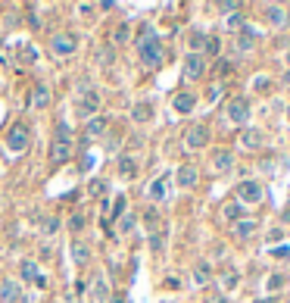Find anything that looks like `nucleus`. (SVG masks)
Here are the masks:
<instances>
[{
    "instance_id": "f257e3e1",
    "label": "nucleus",
    "mask_w": 290,
    "mask_h": 303,
    "mask_svg": "<svg viewBox=\"0 0 290 303\" xmlns=\"http://www.w3.org/2000/svg\"><path fill=\"white\" fill-rule=\"evenodd\" d=\"M72 113L78 122H91L94 116H100V94L94 88H81L72 97Z\"/></svg>"
},
{
    "instance_id": "f03ea898",
    "label": "nucleus",
    "mask_w": 290,
    "mask_h": 303,
    "mask_svg": "<svg viewBox=\"0 0 290 303\" xmlns=\"http://www.w3.org/2000/svg\"><path fill=\"white\" fill-rule=\"evenodd\" d=\"M138 53H141V63L150 66V69H159V66L166 63V50H163V44L156 41L153 31H150V35L144 31V35L138 38Z\"/></svg>"
},
{
    "instance_id": "7ed1b4c3",
    "label": "nucleus",
    "mask_w": 290,
    "mask_h": 303,
    "mask_svg": "<svg viewBox=\"0 0 290 303\" xmlns=\"http://www.w3.org/2000/svg\"><path fill=\"white\" fill-rule=\"evenodd\" d=\"M262 197H266V191H262V181H256V178H243L234 188V200L241 206H256V203H262Z\"/></svg>"
},
{
    "instance_id": "20e7f679",
    "label": "nucleus",
    "mask_w": 290,
    "mask_h": 303,
    "mask_svg": "<svg viewBox=\"0 0 290 303\" xmlns=\"http://www.w3.org/2000/svg\"><path fill=\"white\" fill-rule=\"evenodd\" d=\"M209 125L206 122H193V125H187L184 128V134H181V141H184V147L187 150H203L209 144Z\"/></svg>"
},
{
    "instance_id": "39448f33",
    "label": "nucleus",
    "mask_w": 290,
    "mask_h": 303,
    "mask_svg": "<svg viewBox=\"0 0 290 303\" xmlns=\"http://www.w3.org/2000/svg\"><path fill=\"white\" fill-rule=\"evenodd\" d=\"M31 144V131L25 122H16L10 131H6V147H10V153H25Z\"/></svg>"
},
{
    "instance_id": "423d86ee",
    "label": "nucleus",
    "mask_w": 290,
    "mask_h": 303,
    "mask_svg": "<svg viewBox=\"0 0 290 303\" xmlns=\"http://www.w3.org/2000/svg\"><path fill=\"white\" fill-rule=\"evenodd\" d=\"M225 116H228V122H231V125H246V122H250V116H253L250 100H246V97H234V100H228Z\"/></svg>"
},
{
    "instance_id": "0eeeda50",
    "label": "nucleus",
    "mask_w": 290,
    "mask_h": 303,
    "mask_svg": "<svg viewBox=\"0 0 290 303\" xmlns=\"http://www.w3.org/2000/svg\"><path fill=\"white\" fill-rule=\"evenodd\" d=\"M75 50H78V41H75V35H66V31H59V35L50 38V53L53 56H75Z\"/></svg>"
},
{
    "instance_id": "6e6552de",
    "label": "nucleus",
    "mask_w": 290,
    "mask_h": 303,
    "mask_svg": "<svg viewBox=\"0 0 290 303\" xmlns=\"http://www.w3.org/2000/svg\"><path fill=\"white\" fill-rule=\"evenodd\" d=\"M206 75V56L203 53H187L184 56V81H200Z\"/></svg>"
},
{
    "instance_id": "1a4fd4ad",
    "label": "nucleus",
    "mask_w": 290,
    "mask_h": 303,
    "mask_svg": "<svg viewBox=\"0 0 290 303\" xmlns=\"http://www.w3.org/2000/svg\"><path fill=\"white\" fill-rule=\"evenodd\" d=\"M197 181H200V169L193 163H184V166H178V169H175V184L181 191H191Z\"/></svg>"
},
{
    "instance_id": "9d476101",
    "label": "nucleus",
    "mask_w": 290,
    "mask_h": 303,
    "mask_svg": "<svg viewBox=\"0 0 290 303\" xmlns=\"http://www.w3.org/2000/svg\"><path fill=\"white\" fill-rule=\"evenodd\" d=\"M169 181H172V175H159V178H153L150 184H147V200L150 203H163V200L169 197Z\"/></svg>"
},
{
    "instance_id": "9b49d317",
    "label": "nucleus",
    "mask_w": 290,
    "mask_h": 303,
    "mask_svg": "<svg viewBox=\"0 0 290 303\" xmlns=\"http://www.w3.org/2000/svg\"><path fill=\"white\" fill-rule=\"evenodd\" d=\"M237 141H241V147L246 150V153H259V150L266 147V134H262L259 128H243Z\"/></svg>"
},
{
    "instance_id": "f8f14e48",
    "label": "nucleus",
    "mask_w": 290,
    "mask_h": 303,
    "mask_svg": "<svg viewBox=\"0 0 290 303\" xmlns=\"http://www.w3.org/2000/svg\"><path fill=\"white\" fill-rule=\"evenodd\" d=\"M0 300H3V303H25L22 284L16 278H3V281H0Z\"/></svg>"
},
{
    "instance_id": "ddd939ff",
    "label": "nucleus",
    "mask_w": 290,
    "mask_h": 303,
    "mask_svg": "<svg viewBox=\"0 0 290 303\" xmlns=\"http://www.w3.org/2000/svg\"><path fill=\"white\" fill-rule=\"evenodd\" d=\"M91 297H94V303H109V300H113V291H109V278H106L103 272L94 275V281H91Z\"/></svg>"
},
{
    "instance_id": "4468645a",
    "label": "nucleus",
    "mask_w": 290,
    "mask_h": 303,
    "mask_svg": "<svg viewBox=\"0 0 290 303\" xmlns=\"http://www.w3.org/2000/svg\"><path fill=\"white\" fill-rule=\"evenodd\" d=\"M209 166H212V172H231L234 169V153L231 150H212V156H209Z\"/></svg>"
},
{
    "instance_id": "2eb2a0df",
    "label": "nucleus",
    "mask_w": 290,
    "mask_h": 303,
    "mask_svg": "<svg viewBox=\"0 0 290 303\" xmlns=\"http://www.w3.org/2000/svg\"><path fill=\"white\" fill-rule=\"evenodd\" d=\"M69 156H72V147H69V144H63V141H53V138H50V147H47L50 166H63Z\"/></svg>"
},
{
    "instance_id": "dca6fc26",
    "label": "nucleus",
    "mask_w": 290,
    "mask_h": 303,
    "mask_svg": "<svg viewBox=\"0 0 290 303\" xmlns=\"http://www.w3.org/2000/svg\"><path fill=\"white\" fill-rule=\"evenodd\" d=\"M69 256H72L75 266H91V247H88V244H84L81 238H72V244H69Z\"/></svg>"
},
{
    "instance_id": "f3484780",
    "label": "nucleus",
    "mask_w": 290,
    "mask_h": 303,
    "mask_svg": "<svg viewBox=\"0 0 290 303\" xmlns=\"http://www.w3.org/2000/svg\"><path fill=\"white\" fill-rule=\"evenodd\" d=\"M193 106H197V94H191V91H181V94L172 97V109H175L178 116L193 113Z\"/></svg>"
},
{
    "instance_id": "a211bd4d",
    "label": "nucleus",
    "mask_w": 290,
    "mask_h": 303,
    "mask_svg": "<svg viewBox=\"0 0 290 303\" xmlns=\"http://www.w3.org/2000/svg\"><path fill=\"white\" fill-rule=\"evenodd\" d=\"M153 116H156V109H153L150 100H138V103L131 106V122H138V125L153 122Z\"/></svg>"
},
{
    "instance_id": "6ab92c4d",
    "label": "nucleus",
    "mask_w": 290,
    "mask_h": 303,
    "mask_svg": "<svg viewBox=\"0 0 290 303\" xmlns=\"http://www.w3.org/2000/svg\"><path fill=\"white\" fill-rule=\"evenodd\" d=\"M256 228H259V222L246 216V219H241V222L231 225V234H234V241H246V238H253V234H256Z\"/></svg>"
},
{
    "instance_id": "aec40b11",
    "label": "nucleus",
    "mask_w": 290,
    "mask_h": 303,
    "mask_svg": "<svg viewBox=\"0 0 290 303\" xmlns=\"http://www.w3.org/2000/svg\"><path fill=\"white\" fill-rule=\"evenodd\" d=\"M221 219H225L228 225L241 222V219H246V206H241L237 200H228V203H221Z\"/></svg>"
},
{
    "instance_id": "412c9836",
    "label": "nucleus",
    "mask_w": 290,
    "mask_h": 303,
    "mask_svg": "<svg viewBox=\"0 0 290 303\" xmlns=\"http://www.w3.org/2000/svg\"><path fill=\"white\" fill-rule=\"evenodd\" d=\"M116 169H119V175H122V178L131 181L134 175H138V159H134L131 153H119V159H116Z\"/></svg>"
},
{
    "instance_id": "4be33fe9",
    "label": "nucleus",
    "mask_w": 290,
    "mask_h": 303,
    "mask_svg": "<svg viewBox=\"0 0 290 303\" xmlns=\"http://www.w3.org/2000/svg\"><path fill=\"white\" fill-rule=\"evenodd\" d=\"M262 13H266V22L271 25V28H284V25H287V10H284V6H278V3H268Z\"/></svg>"
},
{
    "instance_id": "5701e85b",
    "label": "nucleus",
    "mask_w": 290,
    "mask_h": 303,
    "mask_svg": "<svg viewBox=\"0 0 290 303\" xmlns=\"http://www.w3.org/2000/svg\"><path fill=\"white\" fill-rule=\"evenodd\" d=\"M53 141H63V144H69V147H72L75 134H72L69 119H56V122H53Z\"/></svg>"
},
{
    "instance_id": "b1692460",
    "label": "nucleus",
    "mask_w": 290,
    "mask_h": 303,
    "mask_svg": "<svg viewBox=\"0 0 290 303\" xmlns=\"http://www.w3.org/2000/svg\"><path fill=\"white\" fill-rule=\"evenodd\" d=\"M50 100H53V94H50L47 85H38L35 91H31V109H47Z\"/></svg>"
},
{
    "instance_id": "393cba45",
    "label": "nucleus",
    "mask_w": 290,
    "mask_h": 303,
    "mask_svg": "<svg viewBox=\"0 0 290 303\" xmlns=\"http://www.w3.org/2000/svg\"><path fill=\"white\" fill-rule=\"evenodd\" d=\"M191 275H193V284H197V288H206V284L212 281V266L209 263H197Z\"/></svg>"
},
{
    "instance_id": "a878e982",
    "label": "nucleus",
    "mask_w": 290,
    "mask_h": 303,
    "mask_svg": "<svg viewBox=\"0 0 290 303\" xmlns=\"http://www.w3.org/2000/svg\"><path fill=\"white\" fill-rule=\"evenodd\" d=\"M84 125H88V128H84V131H88V138H97V134H103L109 128V119H106V116H94V119L84 122Z\"/></svg>"
},
{
    "instance_id": "bb28decb",
    "label": "nucleus",
    "mask_w": 290,
    "mask_h": 303,
    "mask_svg": "<svg viewBox=\"0 0 290 303\" xmlns=\"http://www.w3.org/2000/svg\"><path fill=\"white\" fill-rule=\"evenodd\" d=\"M150 250H153V253H163V250H166V228H163V225L150 231Z\"/></svg>"
},
{
    "instance_id": "cd10ccee",
    "label": "nucleus",
    "mask_w": 290,
    "mask_h": 303,
    "mask_svg": "<svg viewBox=\"0 0 290 303\" xmlns=\"http://www.w3.org/2000/svg\"><path fill=\"white\" fill-rule=\"evenodd\" d=\"M19 272H22V278H25V281H35V284H38V278H41L35 259H22V263H19Z\"/></svg>"
},
{
    "instance_id": "c85d7f7f",
    "label": "nucleus",
    "mask_w": 290,
    "mask_h": 303,
    "mask_svg": "<svg viewBox=\"0 0 290 303\" xmlns=\"http://www.w3.org/2000/svg\"><path fill=\"white\" fill-rule=\"evenodd\" d=\"M113 60H116V53H113V47H109V44L97 47V66H103V69H109V66H113Z\"/></svg>"
},
{
    "instance_id": "c756f323",
    "label": "nucleus",
    "mask_w": 290,
    "mask_h": 303,
    "mask_svg": "<svg viewBox=\"0 0 290 303\" xmlns=\"http://www.w3.org/2000/svg\"><path fill=\"white\" fill-rule=\"evenodd\" d=\"M237 281H241V275L234 272V269H228L225 275H221V294H228V291H234L237 288Z\"/></svg>"
},
{
    "instance_id": "7c9ffc66",
    "label": "nucleus",
    "mask_w": 290,
    "mask_h": 303,
    "mask_svg": "<svg viewBox=\"0 0 290 303\" xmlns=\"http://www.w3.org/2000/svg\"><path fill=\"white\" fill-rule=\"evenodd\" d=\"M203 44H206V35H203V31H191V38H187L191 53H203Z\"/></svg>"
},
{
    "instance_id": "2f4dec72",
    "label": "nucleus",
    "mask_w": 290,
    "mask_h": 303,
    "mask_svg": "<svg viewBox=\"0 0 290 303\" xmlns=\"http://www.w3.org/2000/svg\"><path fill=\"white\" fill-rule=\"evenodd\" d=\"M59 225H63L59 216H44V219H41V231H44V234H56Z\"/></svg>"
},
{
    "instance_id": "473e14b6",
    "label": "nucleus",
    "mask_w": 290,
    "mask_h": 303,
    "mask_svg": "<svg viewBox=\"0 0 290 303\" xmlns=\"http://www.w3.org/2000/svg\"><path fill=\"white\" fill-rule=\"evenodd\" d=\"M128 41H131V28H128V25H116V31H113V44H128Z\"/></svg>"
},
{
    "instance_id": "72a5a7b5",
    "label": "nucleus",
    "mask_w": 290,
    "mask_h": 303,
    "mask_svg": "<svg viewBox=\"0 0 290 303\" xmlns=\"http://www.w3.org/2000/svg\"><path fill=\"white\" fill-rule=\"evenodd\" d=\"M290 278H287V275L284 272H275V275H268V281H266V288L268 291H281V288H284V284H287Z\"/></svg>"
},
{
    "instance_id": "f704fd0d",
    "label": "nucleus",
    "mask_w": 290,
    "mask_h": 303,
    "mask_svg": "<svg viewBox=\"0 0 290 303\" xmlns=\"http://www.w3.org/2000/svg\"><path fill=\"white\" fill-rule=\"evenodd\" d=\"M84 225H88V219H84L81 213L69 216V231H72V234H81V231H84Z\"/></svg>"
},
{
    "instance_id": "c9c22d12",
    "label": "nucleus",
    "mask_w": 290,
    "mask_h": 303,
    "mask_svg": "<svg viewBox=\"0 0 290 303\" xmlns=\"http://www.w3.org/2000/svg\"><path fill=\"white\" fill-rule=\"evenodd\" d=\"M116 225H119V231H122V234H131L138 222H134V216H128V213H125L122 219H116Z\"/></svg>"
},
{
    "instance_id": "e433bc0d",
    "label": "nucleus",
    "mask_w": 290,
    "mask_h": 303,
    "mask_svg": "<svg viewBox=\"0 0 290 303\" xmlns=\"http://www.w3.org/2000/svg\"><path fill=\"white\" fill-rule=\"evenodd\" d=\"M259 172H262V175H275V172H278V159H275V156H266V159L259 163Z\"/></svg>"
},
{
    "instance_id": "4c0bfd02",
    "label": "nucleus",
    "mask_w": 290,
    "mask_h": 303,
    "mask_svg": "<svg viewBox=\"0 0 290 303\" xmlns=\"http://www.w3.org/2000/svg\"><path fill=\"white\" fill-rule=\"evenodd\" d=\"M106 191H109V181H106V178L91 181V194H94V197H106Z\"/></svg>"
},
{
    "instance_id": "58836bf2",
    "label": "nucleus",
    "mask_w": 290,
    "mask_h": 303,
    "mask_svg": "<svg viewBox=\"0 0 290 303\" xmlns=\"http://www.w3.org/2000/svg\"><path fill=\"white\" fill-rule=\"evenodd\" d=\"M268 88H271V78H266V75H256V78H253V91H256V94H266Z\"/></svg>"
},
{
    "instance_id": "ea45409f",
    "label": "nucleus",
    "mask_w": 290,
    "mask_h": 303,
    "mask_svg": "<svg viewBox=\"0 0 290 303\" xmlns=\"http://www.w3.org/2000/svg\"><path fill=\"white\" fill-rule=\"evenodd\" d=\"M125 206H128V203H125V197H119L116 203L109 206V219H122V216H125Z\"/></svg>"
},
{
    "instance_id": "a19ab883",
    "label": "nucleus",
    "mask_w": 290,
    "mask_h": 303,
    "mask_svg": "<svg viewBox=\"0 0 290 303\" xmlns=\"http://www.w3.org/2000/svg\"><path fill=\"white\" fill-rule=\"evenodd\" d=\"M144 222H147V228H159V213L156 209H147V213H144Z\"/></svg>"
},
{
    "instance_id": "79ce46f5",
    "label": "nucleus",
    "mask_w": 290,
    "mask_h": 303,
    "mask_svg": "<svg viewBox=\"0 0 290 303\" xmlns=\"http://www.w3.org/2000/svg\"><path fill=\"white\" fill-rule=\"evenodd\" d=\"M206 53H209V56L218 53V38H209V35H206V44H203V56H206Z\"/></svg>"
},
{
    "instance_id": "37998d69",
    "label": "nucleus",
    "mask_w": 290,
    "mask_h": 303,
    "mask_svg": "<svg viewBox=\"0 0 290 303\" xmlns=\"http://www.w3.org/2000/svg\"><path fill=\"white\" fill-rule=\"evenodd\" d=\"M243 25H246V22H243V16H241V13H234L231 19H228V28H231V31H241Z\"/></svg>"
},
{
    "instance_id": "c03bdc74",
    "label": "nucleus",
    "mask_w": 290,
    "mask_h": 303,
    "mask_svg": "<svg viewBox=\"0 0 290 303\" xmlns=\"http://www.w3.org/2000/svg\"><path fill=\"white\" fill-rule=\"evenodd\" d=\"M218 10H221V13H241V3H221Z\"/></svg>"
},
{
    "instance_id": "a18cd8bd",
    "label": "nucleus",
    "mask_w": 290,
    "mask_h": 303,
    "mask_svg": "<svg viewBox=\"0 0 290 303\" xmlns=\"http://www.w3.org/2000/svg\"><path fill=\"white\" fill-rule=\"evenodd\" d=\"M78 13H84V16H91V13H97V6H94V3H78Z\"/></svg>"
},
{
    "instance_id": "49530a36",
    "label": "nucleus",
    "mask_w": 290,
    "mask_h": 303,
    "mask_svg": "<svg viewBox=\"0 0 290 303\" xmlns=\"http://www.w3.org/2000/svg\"><path fill=\"white\" fill-rule=\"evenodd\" d=\"M35 50H31V47H22V60H28V63H35Z\"/></svg>"
},
{
    "instance_id": "de8ad7c7",
    "label": "nucleus",
    "mask_w": 290,
    "mask_h": 303,
    "mask_svg": "<svg viewBox=\"0 0 290 303\" xmlns=\"http://www.w3.org/2000/svg\"><path fill=\"white\" fill-rule=\"evenodd\" d=\"M28 22H31V28H41V19H38L35 10H28Z\"/></svg>"
},
{
    "instance_id": "09e8293b",
    "label": "nucleus",
    "mask_w": 290,
    "mask_h": 303,
    "mask_svg": "<svg viewBox=\"0 0 290 303\" xmlns=\"http://www.w3.org/2000/svg\"><path fill=\"white\" fill-rule=\"evenodd\" d=\"M290 247H271V256H287Z\"/></svg>"
},
{
    "instance_id": "8fccbe9b",
    "label": "nucleus",
    "mask_w": 290,
    "mask_h": 303,
    "mask_svg": "<svg viewBox=\"0 0 290 303\" xmlns=\"http://www.w3.org/2000/svg\"><path fill=\"white\" fill-rule=\"evenodd\" d=\"M281 238H284V231H281V228H271L268 231V241H281Z\"/></svg>"
},
{
    "instance_id": "3c124183",
    "label": "nucleus",
    "mask_w": 290,
    "mask_h": 303,
    "mask_svg": "<svg viewBox=\"0 0 290 303\" xmlns=\"http://www.w3.org/2000/svg\"><path fill=\"white\" fill-rule=\"evenodd\" d=\"M281 88H284V91H290V69H287L284 75H281Z\"/></svg>"
},
{
    "instance_id": "603ef678",
    "label": "nucleus",
    "mask_w": 290,
    "mask_h": 303,
    "mask_svg": "<svg viewBox=\"0 0 290 303\" xmlns=\"http://www.w3.org/2000/svg\"><path fill=\"white\" fill-rule=\"evenodd\" d=\"M72 291H75V300H78L81 294H84V284H81V281H75V288H72Z\"/></svg>"
},
{
    "instance_id": "864d4df0",
    "label": "nucleus",
    "mask_w": 290,
    "mask_h": 303,
    "mask_svg": "<svg viewBox=\"0 0 290 303\" xmlns=\"http://www.w3.org/2000/svg\"><path fill=\"white\" fill-rule=\"evenodd\" d=\"M166 288H172V291H178V288H181V281H178V278H169V281H166Z\"/></svg>"
},
{
    "instance_id": "5fc2aeb1",
    "label": "nucleus",
    "mask_w": 290,
    "mask_h": 303,
    "mask_svg": "<svg viewBox=\"0 0 290 303\" xmlns=\"http://www.w3.org/2000/svg\"><path fill=\"white\" fill-rule=\"evenodd\" d=\"M281 219H284V225H290V206L284 209V216H281Z\"/></svg>"
},
{
    "instance_id": "6e6d98bb",
    "label": "nucleus",
    "mask_w": 290,
    "mask_h": 303,
    "mask_svg": "<svg viewBox=\"0 0 290 303\" xmlns=\"http://www.w3.org/2000/svg\"><path fill=\"white\" fill-rule=\"evenodd\" d=\"M256 303H278L275 297H262V300H256Z\"/></svg>"
},
{
    "instance_id": "4d7b16f0",
    "label": "nucleus",
    "mask_w": 290,
    "mask_h": 303,
    "mask_svg": "<svg viewBox=\"0 0 290 303\" xmlns=\"http://www.w3.org/2000/svg\"><path fill=\"white\" fill-rule=\"evenodd\" d=\"M212 303H228V300H225V294H218V297H216V300H212Z\"/></svg>"
},
{
    "instance_id": "13d9d810",
    "label": "nucleus",
    "mask_w": 290,
    "mask_h": 303,
    "mask_svg": "<svg viewBox=\"0 0 290 303\" xmlns=\"http://www.w3.org/2000/svg\"><path fill=\"white\" fill-rule=\"evenodd\" d=\"M287 125H290V106H287Z\"/></svg>"
},
{
    "instance_id": "bf43d9fd",
    "label": "nucleus",
    "mask_w": 290,
    "mask_h": 303,
    "mask_svg": "<svg viewBox=\"0 0 290 303\" xmlns=\"http://www.w3.org/2000/svg\"><path fill=\"white\" fill-rule=\"evenodd\" d=\"M0 44H3V41H0Z\"/></svg>"
}]
</instances>
